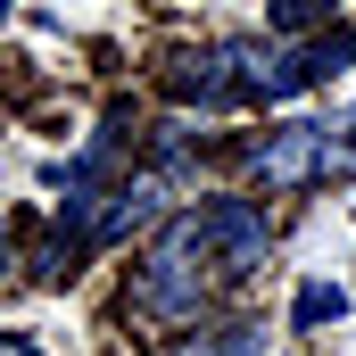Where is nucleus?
<instances>
[{
    "label": "nucleus",
    "instance_id": "obj_1",
    "mask_svg": "<svg viewBox=\"0 0 356 356\" xmlns=\"http://www.w3.org/2000/svg\"><path fill=\"white\" fill-rule=\"evenodd\" d=\"M199 298H207V241H199V224L182 216V224H166V241L141 257V273H133V307H141L149 323H191Z\"/></svg>",
    "mask_w": 356,
    "mask_h": 356
},
{
    "label": "nucleus",
    "instance_id": "obj_3",
    "mask_svg": "<svg viewBox=\"0 0 356 356\" xmlns=\"http://www.w3.org/2000/svg\"><path fill=\"white\" fill-rule=\"evenodd\" d=\"M257 42H216V50H191L166 67V91L191 99V108H232V99H249V75H257Z\"/></svg>",
    "mask_w": 356,
    "mask_h": 356
},
{
    "label": "nucleus",
    "instance_id": "obj_9",
    "mask_svg": "<svg viewBox=\"0 0 356 356\" xmlns=\"http://www.w3.org/2000/svg\"><path fill=\"white\" fill-rule=\"evenodd\" d=\"M0 356H42L33 340H17V332H0Z\"/></svg>",
    "mask_w": 356,
    "mask_h": 356
},
{
    "label": "nucleus",
    "instance_id": "obj_10",
    "mask_svg": "<svg viewBox=\"0 0 356 356\" xmlns=\"http://www.w3.org/2000/svg\"><path fill=\"white\" fill-rule=\"evenodd\" d=\"M0 266H8V232H0Z\"/></svg>",
    "mask_w": 356,
    "mask_h": 356
},
{
    "label": "nucleus",
    "instance_id": "obj_5",
    "mask_svg": "<svg viewBox=\"0 0 356 356\" xmlns=\"http://www.w3.org/2000/svg\"><path fill=\"white\" fill-rule=\"evenodd\" d=\"M323 166H332V124H282L249 149V175L266 191H307V182H323Z\"/></svg>",
    "mask_w": 356,
    "mask_h": 356
},
{
    "label": "nucleus",
    "instance_id": "obj_8",
    "mask_svg": "<svg viewBox=\"0 0 356 356\" xmlns=\"http://www.w3.org/2000/svg\"><path fill=\"white\" fill-rule=\"evenodd\" d=\"M182 356H266V332H257V323H241V332H224V340H191Z\"/></svg>",
    "mask_w": 356,
    "mask_h": 356
},
{
    "label": "nucleus",
    "instance_id": "obj_7",
    "mask_svg": "<svg viewBox=\"0 0 356 356\" xmlns=\"http://www.w3.org/2000/svg\"><path fill=\"white\" fill-rule=\"evenodd\" d=\"M332 25V0H273V33H315Z\"/></svg>",
    "mask_w": 356,
    "mask_h": 356
},
{
    "label": "nucleus",
    "instance_id": "obj_4",
    "mask_svg": "<svg viewBox=\"0 0 356 356\" xmlns=\"http://www.w3.org/2000/svg\"><path fill=\"white\" fill-rule=\"evenodd\" d=\"M340 67H356V33H323V42H298V50H266L257 75H249V99H298V91L332 83Z\"/></svg>",
    "mask_w": 356,
    "mask_h": 356
},
{
    "label": "nucleus",
    "instance_id": "obj_6",
    "mask_svg": "<svg viewBox=\"0 0 356 356\" xmlns=\"http://www.w3.org/2000/svg\"><path fill=\"white\" fill-rule=\"evenodd\" d=\"M340 315H348V290H340V282H307V290H298V307H290V323H298V332H323V323H340Z\"/></svg>",
    "mask_w": 356,
    "mask_h": 356
},
{
    "label": "nucleus",
    "instance_id": "obj_2",
    "mask_svg": "<svg viewBox=\"0 0 356 356\" xmlns=\"http://www.w3.org/2000/svg\"><path fill=\"white\" fill-rule=\"evenodd\" d=\"M191 224H199V241H207V266L224 273V282H249V273L266 266V249H273V224L249 207V199H207Z\"/></svg>",
    "mask_w": 356,
    "mask_h": 356
}]
</instances>
